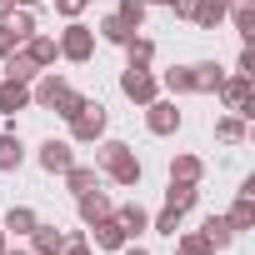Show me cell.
Instances as JSON below:
<instances>
[{"label": "cell", "instance_id": "cell-15", "mask_svg": "<svg viewBox=\"0 0 255 255\" xmlns=\"http://www.w3.org/2000/svg\"><path fill=\"white\" fill-rule=\"evenodd\" d=\"M110 215H115V220L125 225V235H140V230H150V215H145V210H140L135 200H130V205H115Z\"/></svg>", "mask_w": 255, "mask_h": 255}, {"label": "cell", "instance_id": "cell-35", "mask_svg": "<svg viewBox=\"0 0 255 255\" xmlns=\"http://www.w3.org/2000/svg\"><path fill=\"white\" fill-rule=\"evenodd\" d=\"M80 10H85V0H55V15L65 20H80Z\"/></svg>", "mask_w": 255, "mask_h": 255}, {"label": "cell", "instance_id": "cell-2", "mask_svg": "<svg viewBox=\"0 0 255 255\" xmlns=\"http://www.w3.org/2000/svg\"><path fill=\"white\" fill-rule=\"evenodd\" d=\"M70 135H75L80 145H95V140L105 135V105H100V100H85V105L70 115Z\"/></svg>", "mask_w": 255, "mask_h": 255}, {"label": "cell", "instance_id": "cell-13", "mask_svg": "<svg viewBox=\"0 0 255 255\" xmlns=\"http://www.w3.org/2000/svg\"><path fill=\"white\" fill-rule=\"evenodd\" d=\"M80 200V220L85 225H95V220H105L115 205H110V195H100V190H85V195H75Z\"/></svg>", "mask_w": 255, "mask_h": 255}, {"label": "cell", "instance_id": "cell-38", "mask_svg": "<svg viewBox=\"0 0 255 255\" xmlns=\"http://www.w3.org/2000/svg\"><path fill=\"white\" fill-rule=\"evenodd\" d=\"M235 75H255V50H250V40H245V50H240V70Z\"/></svg>", "mask_w": 255, "mask_h": 255}, {"label": "cell", "instance_id": "cell-18", "mask_svg": "<svg viewBox=\"0 0 255 255\" xmlns=\"http://www.w3.org/2000/svg\"><path fill=\"white\" fill-rule=\"evenodd\" d=\"M225 220H230V230H235V235H240V230H250V225H255V195H245V190H240V200L230 205V215H225Z\"/></svg>", "mask_w": 255, "mask_h": 255}, {"label": "cell", "instance_id": "cell-6", "mask_svg": "<svg viewBox=\"0 0 255 255\" xmlns=\"http://www.w3.org/2000/svg\"><path fill=\"white\" fill-rule=\"evenodd\" d=\"M145 125H150L155 135H175V130H180V110H175V100H160V95H155V100L145 105Z\"/></svg>", "mask_w": 255, "mask_h": 255}, {"label": "cell", "instance_id": "cell-12", "mask_svg": "<svg viewBox=\"0 0 255 255\" xmlns=\"http://www.w3.org/2000/svg\"><path fill=\"white\" fill-rule=\"evenodd\" d=\"M35 75H40V65H35L25 50H10V55H5V80H20V85H30Z\"/></svg>", "mask_w": 255, "mask_h": 255}, {"label": "cell", "instance_id": "cell-31", "mask_svg": "<svg viewBox=\"0 0 255 255\" xmlns=\"http://www.w3.org/2000/svg\"><path fill=\"white\" fill-rule=\"evenodd\" d=\"M130 30H140V20H145V0H120V10H115Z\"/></svg>", "mask_w": 255, "mask_h": 255}, {"label": "cell", "instance_id": "cell-36", "mask_svg": "<svg viewBox=\"0 0 255 255\" xmlns=\"http://www.w3.org/2000/svg\"><path fill=\"white\" fill-rule=\"evenodd\" d=\"M60 255H95V250H90V240H85V235H70Z\"/></svg>", "mask_w": 255, "mask_h": 255}, {"label": "cell", "instance_id": "cell-37", "mask_svg": "<svg viewBox=\"0 0 255 255\" xmlns=\"http://www.w3.org/2000/svg\"><path fill=\"white\" fill-rule=\"evenodd\" d=\"M145 5H170L175 15H185V20H190V5H195V0H145Z\"/></svg>", "mask_w": 255, "mask_h": 255}, {"label": "cell", "instance_id": "cell-42", "mask_svg": "<svg viewBox=\"0 0 255 255\" xmlns=\"http://www.w3.org/2000/svg\"><path fill=\"white\" fill-rule=\"evenodd\" d=\"M0 255H5V225H0Z\"/></svg>", "mask_w": 255, "mask_h": 255}, {"label": "cell", "instance_id": "cell-22", "mask_svg": "<svg viewBox=\"0 0 255 255\" xmlns=\"http://www.w3.org/2000/svg\"><path fill=\"white\" fill-rule=\"evenodd\" d=\"M35 225H40V215H35L30 205H15V210L5 215V235H10V230H15V235H30Z\"/></svg>", "mask_w": 255, "mask_h": 255}, {"label": "cell", "instance_id": "cell-19", "mask_svg": "<svg viewBox=\"0 0 255 255\" xmlns=\"http://www.w3.org/2000/svg\"><path fill=\"white\" fill-rule=\"evenodd\" d=\"M20 160H25V145H20V135L0 130V170H20Z\"/></svg>", "mask_w": 255, "mask_h": 255}, {"label": "cell", "instance_id": "cell-7", "mask_svg": "<svg viewBox=\"0 0 255 255\" xmlns=\"http://www.w3.org/2000/svg\"><path fill=\"white\" fill-rule=\"evenodd\" d=\"M90 240H95V250H120L130 235H125V225H120L115 215H105V220H95V225H90Z\"/></svg>", "mask_w": 255, "mask_h": 255}, {"label": "cell", "instance_id": "cell-44", "mask_svg": "<svg viewBox=\"0 0 255 255\" xmlns=\"http://www.w3.org/2000/svg\"><path fill=\"white\" fill-rule=\"evenodd\" d=\"M85 5H90V0H85Z\"/></svg>", "mask_w": 255, "mask_h": 255}, {"label": "cell", "instance_id": "cell-17", "mask_svg": "<svg viewBox=\"0 0 255 255\" xmlns=\"http://www.w3.org/2000/svg\"><path fill=\"white\" fill-rule=\"evenodd\" d=\"M25 55H30V60H35L40 70H45V65H55V55H60V45H55L50 35H30V40H25Z\"/></svg>", "mask_w": 255, "mask_h": 255}, {"label": "cell", "instance_id": "cell-16", "mask_svg": "<svg viewBox=\"0 0 255 255\" xmlns=\"http://www.w3.org/2000/svg\"><path fill=\"white\" fill-rule=\"evenodd\" d=\"M30 105V85H20V80H5L0 85V110L5 115H15V110H25Z\"/></svg>", "mask_w": 255, "mask_h": 255}, {"label": "cell", "instance_id": "cell-14", "mask_svg": "<svg viewBox=\"0 0 255 255\" xmlns=\"http://www.w3.org/2000/svg\"><path fill=\"white\" fill-rule=\"evenodd\" d=\"M30 235H35V255H60V250H65V240H70V235H65V230H55V225H35Z\"/></svg>", "mask_w": 255, "mask_h": 255}, {"label": "cell", "instance_id": "cell-5", "mask_svg": "<svg viewBox=\"0 0 255 255\" xmlns=\"http://www.w3.org/2000/svg\"><path fill=\"white\" fill-rule=\"evenodd\" d=\"M120 90L130 95L135 105H150V100L160 95V80L150 75V65H125V75H120Z\"/></svg>", "mask_w": 255, "mask_h": 255}, {"label": "cell", "instance_id": "cell-1", "mask_svg": "<svg viewBox=\"0 0 255 255\" xmlns=\"http://www.w3.org/2000/svg\"><path fill=\"white\" fill-rule=\"evenodd\" d=\"M95 165H100L115 185H140V160H135V150L125 145V140H100Z\"/></svg>", "mask_w": 255, "mask_h": 255}, {"label": "cell", "instance_id": "cell-21", "mask_svg": "<svg viewBox=\"0 0 255 255\" xmlns=\"http://www.w3.org/2000/svg\"><path fill=\"white\" fill-rule=\"evenodd\" d=\"M200 175H205L200 155H175V160H170V180H190V185H195Z\"/></svg>", "mask_w": 255, "mask_h": 255}, {"label": "cell", "instance_id": "cell-41", "mask_svg": "<svg viewBox=\"0 0 255 255\" xmlns=\"http://www.w3.org/2000/svg\"><path fill=\"white\" fill-rule=\"evenodd\" d=\"M5 255H35V250H10V245H5Z\"/></svg>", "mask_w": 255, "mask_h": 255}, {"label": "cell", "instance_id": "cell-25", "mask_svg": "<svg viewBox=\"0 0 255 255\" xmlns=\"http://www.w3.org/2000/svg\"><path fill=\"white\" fill-rule=\"evenodd\" d=\"M100 35H105L110 45H125V40H130L135 30H130V25H125L120 15H105V20H100Z\"/></svg>", "mask_w": 255, "mask_h": 255}, {"label": "cell", "instance_id": "cell-8", "mask_svg": "<svg viewBox=\"0 0 255 255\" xmlns=\"http://www.w3.org/2000/svg\"><path fill=\"white\" fill-rule=\"evenodd\" d=\"M220 80H225V70H220L215 60L190 65V95H215V90H220Z\"/></svg>", "mask_w": 255, "mask_h": 255}, {"label": "cell", "instance_id": "cell-10", "mask_svg": "<svg viewBox=\"0 0 255 255\" xmlns=\"http://www.w3.org/2000/svg\"><path fill=\"white\" fill-rule=\"evenodd\" d=\"M225 15H230V0H195V5H190V20L200 30H215Z\"/></svg>", "mask_w": 255, "mask_h": 255}, {"label": "cell", "instance_id": "cell-20", "mask_svg": "<svg viewBox=\"0 0 255 255\" xmlns=\"http://www.w3.org/2000/svg\"><path fill=\"white\" fill-rule=\"evenodd\" d=\"M195 195H200V190H195V185H190V180H170V190H165V205H170V210H180V215H185V210H190V205H195Z\"/></svg>", "mask_w": 255, "mask_h": 255}, {"label": "cell", "instance_id": "cell-26", "mask_svg": "<svg viewBox=\"0 0 255 255\" xmlns=\"http://www.w3.org/2000/svg\"><path fill=\"white\" fill-rule=\"evenodd\" d=\"M125 55H130V65H150V60H155V40L130 35V40H125Z\"/></svg>", "mask_w": 255, "mask_h": 255}, {"label": "cell", "instance_id": "cell-39", "mask_svg": "<svg viewBox=\"0 0 255 255\" xmlns=\"http://www.w3.org/2000/svg\"><path fill=\"white\" fill-rule=\"evenodd\" d=\"M10 10H15V0H0V20H5V15H10Z\"/></svg>", "mask_w": 255, "mask_h": 255}, {"label": "cell", "instance_id": "cell-24", "mask_svg": "<svg viewBox=\"0 0 255 255\" xmlns=\"http://www.w3.org/2000/svg\"><path fill=\"white\" fill-rule=\"evenodd\" d=\"M215 140H225V145H240V140H245V120H240V115H225V120H215Z\"/></svg>", "mask_w": 255, "mask_h": 255}, {"label": "cell", "instance_id": "cell-34", "mask_svg": "<svg viewBox=\"0 0 255 255\" xmlns=\"http://www.w3.org/2000/svg\"><path fill=\"white\" fill-rule=\"evenodd\" d=\"M10 50H20V35H15V30H10L5 20H0V60H5Z\"/></svg>", "mask_w": 255, "mask_h": 255}, {"label": "cell", "instance_id": "cell-32", "mask_svg": "<svg viewBox=\"0 0 255 255\" xmlns=\"http://www.w3.org/2000/svg\"><path fill=\"white\" fill-rule=\"evenodd\" d=\"M150 230H160V235H170V240H175V230H180V210H170V205H165V210L150 220Z\"/></svg>", "mask_w": 255, "mask_h": 255}, {"label": "cell", "instance_id": "cell-27", "mask_svg": "<svg viewBox=\"0 0 255 255\" xmlns=\"http://www.w3.org/2000/svg\"><path fill=\"white\" fill-rule=\"evenodd\" d=\"M230 25L250 40V35H255V5H245V0H240V5H230Z\"/></svg>", "mask_w": 255, "mask_h": 255}, {"label": "cell", "instance_id": "cell-43", "mask_svg": "<svg viewBox=\"0 0 255 255\" xmlns=\"http://www.w3.org/2000/svg\"><path fill=\"white\" fill-rule=\"evenodd\" d=\"M15 5H25V10H30V5H40V0H15Z\"/></svg>", "mask_w": 255, "mask_h": 255}, {"label": "cell", "instance_id": "cell-3", "mask_svg": "<svg viewBox=\"0 0 255 255\" xmlns=\"http://www.w3.org/2000/svg\"><path fill=\"white\" fill-rule=\"evenodd\" d=\"M55 45H60V55H65V60H75V65H80V60H90V55H95V30H90V25H80V20H70V25L60 30V40H55Z\"/></svg>", "mask_w": 255, "mask_h": 255}, {"label": "cell", "instance_id": "cell-33", "mask_svg": "<svg viewBox=\"0 0 255 255\" xmlns=\"http://www.w3.org/2000/svg\"><path fill=\"white\" fill-rule=\"evenodd\" d=\"M175 255H210V245H205L200 235H180V240H175Z\"/></svg>", "mask_w": 255, "mask_h": 255}, {"label": "cell", "instance_id": "cell-4", "mask_svg": "<svg viewBox=\"0 0 255 255\" xmlns=\"http://www.w3.org/2000/svg\"><path fill=\"white\" fill-rule=\"evenodd\" d=\"M215 95H220V100H225V110H235L240 120H250V115H255V95H250V75H225Z\"/></svg>", "mask_w": 255, "mask_h": 255}, {"label": "cell", "instance_id": "cell-11", "mask_svg": "<svg viewBox=\"0 0 255 255\" xmlns=\"http://www.w3.org/2000/svg\"><path fill=\"white\" fill-rule=\"evenodd\" d=\"M200 240H205L210 250H225V245L235 240V230H230V220H225V215H205V225H200Z\"/></svg>", "mask_w": 255, "mask_h": 255}, {"label": "cell", "instance_id": "cell-29", "mask_svg": "<svg viewBox=\"0 0 255 255\" xmlns=\"http://www.w3.org/2000/svg\"><path fill=\"white\" fill-rule=\"evenodd\" d=\"M170 95H190V65H170L165 70V80H160Z\"/></svg>", "mask_w": 255, "mask_h": 255}, {"label": "cell", "instance_id": "cell-23", "mask_svg": "<svg viewBox=\"0 0 255 255\" xmlns=\"http://www.w3.org/2000/svg\"><path fill=\"white\" fill-rule=\"evenodd\" d=\"M95 180H100V175H95V165H70V170H65V185H70L75 195L95 190Z\"/></svg>", "mask_w": 255, "mask_h": 255}, {"label": "cell", "instance_id": "cell-9", "mask_svg": "<svg viewBox=\"0 0 255 255\" xmlns=\"http://www.w3.org/2000/svg\"><path fill=\"white\" fill-rule=\"evenodd\" d=\"M75 165V150L65 145V140H45L40 145V170H50V175H65Z\"/></svg>", "mask_w": 255, "mask_h": 255}, {"label": "cell", "instance_id": "cell-30", "mask_svg": "<svg viewBox=\"0 0 255 255\" xmlns=\"http://www.w3.org/2000/svg\"><path fill=\"white\" fill-rule=\"evenodd\" d=\"M80 105H85V95H80V90H75V85H65V90H60V100H55V105H50V110H55V115H60V120H70V115H75V110H80Z\"/></svg>", "mask_w": 255, "mask_h": 255}, {"label": "cell", "instance_id": "cell-40", "mask_svg": "<svg viewBox=\"0 0 255 255\" xmlns=\"http://www.w3.org/2000/svg\"><path fill=\"white\" fill-rule=\"evenodd\" d=\"M120 255H150V250H140V245H130V250H125V245H120Z\"/></svg>", "mask_w": 255, "mask_h": 255}, {"label": "cell", "instance_id": "cell-28", "mask_svg": "<svg viewBox=\"0 0 255 255\" xmlns=\"http://www.w3.org/2000/svg\"><path fill=\"white\" fill-rule=\"evenodd\" d=\"M5 25H10V30H15V35H20V45H25V40H30V35H35V15H30V10H25V5H20V10H10V15H5Z\"/></svg>", "mask_w": 255, "mask_h": 255}]
</instances>
